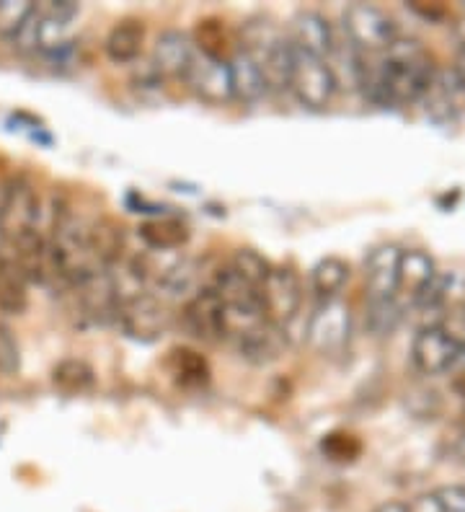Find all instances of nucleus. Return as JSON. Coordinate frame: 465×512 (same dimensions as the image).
I'll use <instances>...</instances> for the list:
<instances>
[{
  "label": "nucleus",
  "instance_id": "20",
  "mask_svg": "<svg viewBox=\"0 0 465 512\" xmlns=\"http://www.w3.org/2000/svg\"><path fill=\"white\" fill-rule=\"evenodd\" d=\"M140 238L145 241L150 251H176L186 244L189 231L181 220L174 218H158L150 223L140 225Z\"/></svg>",
  "mask_w": 465,
  "mask_h": 512
},
{
  "label": "nucleus",
  "instance_id": "3",
  "mask_svg": "<svg viewBox=\"0 0 465 512\" xmlns=\"http://www.w3.org/2000/svg\"><path fill=\"white\" fill-rule=\"evenodd\" d=\"M290 91L308 109H316L318 112V109L331 107V101H334L336 91H339V83H336V75L331 70L329 60L292 47Z\"/></svg>",
  "mask_w": 465,
  "mask_h": 512
},
{
  "label": "nucleus",
  "instance_id": "25",
  "mask_svg": "<svg viewBox=\"0 0 465 512\" xmlns=\"http://www.w3.org/2000/svg\"><path fill=\"white\" fill-rule=\"evenodd\" d=\"M31 11H34V3H26V0H3L0 3V34L6 39H13L21 32V26L29 21Z\"/></svg>",
  "mask_w": 465,
  "mask_h": 512
},
{
  "label": "nucleus",
  "instance_id": "17",
  "mask_svg": "<svg viewBox=\"0 0 465 512\" xmlns=\"http://www.w3.org/2000/svg\"><path fill=\"white\" fill-rule=\"evenodd\" d=\"M437 272H440V269H437V264H434V259L427 251H403L401 264H398V295H406L409 303H414V300L429 288V282L434 280Z\"/></svg>",
  "mask_w": 465,
  "mask_h": 512
},
{
  "label": "nucleus",
  "instance_id": "32",
  "mask_svg": "<svg viewBox=\"0 0 465 512\" xmlns=\"http://www.w3.org/2000/svg\"><path fill=\"white\" fill-rule=\"evenodd\" d=\"M375 512H406V502H398V500L383 502V505L375 507Z\"/></svg>",
  "mask_w": 465,
  "mask_h": 512
},
{
  "label": "nucleus",
  "instance_id": "23",
  "mask_svg": "<svg viewBox=\"0 0 465 512\" xmlns=\"http://www.w3.org/2000/svg\"><path fill=\"white\" fill-rule=\"evenodd\" d=\"M228 267L233 269V272H236L241 280H246L248 285H254L256 290H261V285H264V280L269 277V272H272L274 264H269L267 259L259 254V251L238 249L236 254L230 256Z\"/></svg>",
  "mask_w": 465,
  "mask_h": 512
},
{
  "label": "nucleus",
  "instance_id": "31",
  "mask_svg": "<svg viewBox=\"0 0 465 512\" xmlns=\"http://www.w3.org/2000/svg\"><path fill=\"white\" fill-rule=\"evenodd\" d=\"M447 373H450V378H453V386L458 388L460 394H463L465 391V350L460 352V357L455 360V365L447 370Z\"/></svg>",
  "mask_w": 465,
  "mask_h": 512
},
{
  "label": "nucleus",
  "instance_id": "18",
  "mask_svg": "<svg viewBox=\"0 0 465 512\" xmlns=\"http://www.w3.org/2000/svg\"><path fill=\"white\" fill-rule=\"evenodd\" d=\"M145 44V26L143 21L124 19L114 26L109 37L104 42L106 57L117 65H130L135 63Z\"/></svg>",
  "mask_w": 465,
  "mask_h": 512
},
{
  "label": "nucleus",
  "instance_id": "21",
  "mask_svg": "<svg viewBox=\"0 0 465 512\" xmlns=\"http://www.w3.org/2000/svg\"><path fill=\"white\" fill-rule=\"evenodd\" d=\"M349 280V264L339 256H326L316 267L310 269V288L318 298L331 300L339 295V290L347 285Z\"/></svg>",
  "mask_w": 465,
  "mask_h": 512
},
{
  "label": "nucleus",
  "instance_id": "36",
  "mask_svg": "<svg viewBox=\"0 0 465 512\" xmlns=\"http://www.w3.org/2000/svg\"><path fill=\"white\" fill-rule=\"evenodd\" d=\"M460 32H463V37H465V19H463V24H460Z\"/></svg>",
  "mask_w": 465,
  "mask_h": 512
},
{
  "label": "nucleus",
  "instance_id": "37",
  "mask_svg": "<svg viewBox=\"0 0 465 512\" xmlns=\"http://www.w3.org/2000/svg\"><path fill=\"white\" fill-rule=\"evenodd\" d=\"M460 396H463V414H465V391H463V394H460Z\"/></svg>",
  "mask_w": 465,
  "mask_h": 512
},
{
  "label": "nucleus",
  "instance_id": "15",
  "mask_svg": "<svg viewBox=\"0 0 465 512\" xmlns=\"http://www.w3.org/2000/svg\"><path fill=\"white\" fill-rule=\"evenodd\" d=\"M292 47L308 52V55L329 60L336 47V34L329 19L318 11H303L292 21Z\"/></svg>",
  "mask_w": 465,
  "mask_h": 512
},
{
  "label": "nucleus",
  "instance_id": "4",
  "mask_svg": "<svg viewBox=\"0 0 465 512\" xmlns=\"http://www.w3.org/2000/svg\"><path fill=\"white\" fill-rule=\"evenodd\" d=\"M341 29L349 44L360 52H385L401 37L391 13L370 3H354L341 16Z\"/></svg>",
  "mask_w": 465,
  "mask_h": 512
},
{
  "label": "nucleus",
  "instance_id": "30",
  "mask_svg": "<svg viewBox=\"0 0 465 512\" xmlns=\"http://www.w3.org/2000/svg\"><path fill=\"white\" fill-rule=\"evenodd\" d=\"M406 512H447L442 500L437 497V492H427V494H419L414 500L406 505Z\"/></svg>",
  "mask_w": 465,
  "mask_h": 512
},
{
  "label": "nucleus",
  "instance_id": "6",
  "mask_svg": "<svg viewBox=\"0 0 465 512\" xmlns=\"http://www.w3.org/2000/svg\"><path fill=\"white\" fill-rule=\"evenodd\" d=\"M181 81L189 86L194 96L212 107H223L233 99V83H230L228 60H217V57L205 55V52H194L192 63L186 68Z\"/></svg>",
  "mask_w": 465,
  "mask_h": 512
},
{
  "label": "nucleus",
  "instance_id": "26",
  "mask_svg": "<svg viewBox=\"0 0 465 512\" xmlns=\"http://www.w3.org/2000/svg\"><path fill=\"white\" fill-rule=\"evenodd\" d=\"M171 365H174V373L179 375L184 383H202L207 378V365L205 360L197 355V352L189 350H176L171 352Z\"/></svg>",
  "mask_w": 465,
  "mask_h": 512
},
{
  "label": "nucleus",
  "instance_id": "35",
  "mask_svg": "<svg viewBox=\"0 0 465 512\" xmlns=\"http://www.w3.org/2000/svg\"><path fill=\"white\" fill-rule=\"evenodd\" d=\"M8 249V233H6V225H3V218H0V254Z\"/></svg>",
  "mask_w": 465,
  "mask_h": 512
},
{
  "label": "nucleus",
  "instance_id": "27",
  "mask_svg": "<svg viewBox=\"0 0 465 512\" xmlns=\"http://www.w3.org/2000/svg\"><path fill=\"white\" fill-rule=\"evenodd\" d=\"M21 370V347L11 326L0 324V375H16Z\"/></svg>",
  "mask_w": 465,
  "mask_h": 512
},
{
  "label": "nucleus",
  "instance_id": "24",
  "mask_svg": "<svg viewBox=\"0 0 465 512\" xmlns=\"http://www.w3.org/2000/svg\"><path fill=\"white\" fill-rule=\"evenodd\" d=\"M403 316V308L398 300H378V303H367L365 326L375 337H388L398 326Z\"/></svg>",
  "mask_w": 465,
  "mask_h": 512
},
{
  "label": "nucleus",
  "instance_id": "28",
  "mask_svg": "<svg viewBox=\"0 0 465 512\" xmlns=\"http://www.w3.org/2000/svg\"><path fill=\"white\" fill-rule=\"evenodd\" d=\"M434 326H440L447 337L453 339V342H458L465 350V303L447 308V311L440 316V321H437Z\"/></svg>",
  "mask_w": 465,
  "mask_h": 512
},
{
  "label": "nucleus",
  "instance_id": "19",
  "mask_svg": "<svg viewBox=\"0 0 465 512\" xmlns=\"http://www.w3.org/2000/svg\"><path fill=\"white\" fill-rule=\"evenodd\" d=\"M26 306H29V282L6 249L0 254V311L19 316Z\"/></svg>",
  "mask_w": 465,
  "mask_h": 512
},
{
  "label": "nucleus",
  "instance_id": "7",
  "mask_svg": "<svg viewBox=\"0 0 465 512\" xmlns=\"http://www.w3.org/2000/svg\"><path fill=\"white\" fill-rule=\"evenodd\" d=\"M259 293L267 319L277 326L290 324L303 306V282L290 267H272Z\"/></svg>",
  "mask_w": 465,
  "mask_h": 512
},
{
  "label": "nucleus",
  "instance_id": "2",
  "mask_svg": "<svg viewBox=\"0 0 465 512\" xmlns=\"http://www.w3.org/2000/svg\"><path fill=\"white\" fill-rule=\"evenodd\" d=\"M114 321L135 342H155L168 331L174 313L166 300H161L158 295L148 293V290H132V293H122L119 298Z\"/></svg>",
  "mask_w": 465,
  "mask_h": 512
},
{
  "label": "nucleus",
  "instance_id": "14",
  "mask_svg": "<svg viewBox=\"0 0 465 512\" xmlns=\"http://www.w3.org/2000/svg\"><path fill=\"white\" fill-rule=\"evenodd\" d=\"M86 249L91 262L99 269L112 272L124 259V231L112 218H99L88 223Z\"/></svg>",
  "mask_w": 465,
  "mask_h": 512
},
{
  "label": "nucleus",
  "instance_id": "1",
  "mask_svg": "<svg viewBox=\"0 0 465 512\" xmlns=\"http://www.w3.org/2000/svg\"><path fill=\"white\" fill-rule=\"evenodd\" d=\"M437 70L419 39L398 37L375 68L367 65L362 91L383 104H416L432 88Z\"/></svg>",
  "mask_w": 465,
  "mask_h": 512
},
{
  "label": "nucleus",
  "instance_id": "29",
  "mask_svg": "<svg viewBox=\"0 0 465 512\" xmlns=\"http://www.w3.org/2000/svg\"><path fill=\"white\" fill-rule=\"evenodd\" d=\"M437 497H440L447 512H465V487L437 489Z\"/></svg>",
  "mask_w": 465,
  "mask_h": 512
},
{
  "label": "nucleus",
  "instance_id": "34",
  "mask_svg": "<svg viewBox=\"0 0 465 512\" xmlns=\"http://www.w3.org/2000/svg\"><path fill=\"white\" fill-rule=\"evenodd\" d=\"M455 456H458L460 463H465V432L458 438V443H455Z\"/></svg>",
  "mask_w": 465,
  "mask_h": 512
},
{
  "label": "nucleus",
  "instance_id": "22",
  "mask_svg": "<svg viewBox=\"0 0 465 512\" xmlns=\"http://www.w3.org/2000/svg\"><path fill=\"white\" fill-rule=\"evenodd\" d=\"M52 383L60 388L62 394L78 396L91 391L93 383H96V373L88 363L83 360H62V363L55 365L52 370Z\"/></svg>",
  "mask_w": 465,
  "mask_h": 512
},
{
  "label": "nucleus",
  "instance_id": "16",
  "mask_svg": "<svg viewBox=\"0 0 465 512\" xmlns=\"http://www.w3.org/2000/svg\"><path fill=\"white\" fill-rule=\"evenodd\" d=\"M230 83H233V99L243 101V104H256L269 94L267 78L261 70L259 60L248 50L238 47L233 55L228 57Z\"/></svg>",
  "mask_w": 465,
  "mask_h": 512
},
{
  "label": "nucleus",
  "instance_id": "10",
  "mask_svg": "<svg viewBox=\"0 0 465 512\" xmlns=\"http://www.w3.org/2000/svg\"><path fill=\"white\" fill-rule=\"evenodd\" d=\"M39 200H42L39 192L24 176L13 179L3 189V197H0V218H3V225H6L8 238L21 231H37Z\"/></svg>",
  "mask_w": 465,
  "mask_h": 512
},
{
  "label": "nucleus",
  "instance_id": "9",
  "mask_svg": "<svg viewBox=\"0 0 465 512\" xmlns=\"http://www.w3.org/2000/svg\"><path fill=\"white\" fill-rule=\"evenodd\" d=\"M463 347L447 337L440 326H422L411 342V363L422 375H442L453 368Z\"/></svg>",
  "mask_w": 465,
  "mask_h": 512
},
{
  "label": "nucleus",
  "instance_id": "12",
  "mask_svg": "<svg viewBox=\"0 0 465 512\" xmlns=\"http://www.w3.org/2000/svg\"><path fill=\"white\" fill-rule=\"evenodd\" d=\"M230 342L236 344V352L246 363L269 365L285 352L287 339L282 326L272 324V321H261V324L251 326V329L233 337Z\"/></svg>",
  "mask_w": 465,
  "mask_h": 512
},
{
  "label": "nucleus",
  "instance_id": "33",
  "mask_svg": "<svg viewBox=\"0 0 465 512\" xmlns=\"http://www.w3.org/2000/svg\"><path fill=\"white\" fill-rule=\"evenodd\" d=\"M455 73H458L460 81L465 83V44H463V50L458 52V60H455Z\"/></svg>",
  "mask_w": 465,
  "mask_h": 512
},
{
  "label": "nucleus",
  "instance_id": "5",
  "mask_svg": "<svg viewBox=\"0 0 465 512\" xmlns=\"http://www.w3.org/2000/svg\"><path fill=\"white\" fill-rule=\"evenodd\" d=\"M352 337V308L339 298L323 300L316 311L310 313L305 326V339L310 350L321 355H339Z\"/></svg>",
  "mask_w": 465,
  "mask_h": 512
},
{
  "label": "nucleus",
  "instance_id": "8",
  "mask_svg": "<svg viewBox=\"0 0 465 512\" xmlns=\"http://www.w3.org/2000/svg\"><path fill=\"white\" fill-rule=\"evenodd\" d=\"M181 321L186 331L199 342H223L228 339V326H225L223 303L212 288H202L194 298H189L181 308Z\"/></svg>",
  "mask_w": 465,
  "mask_h": 512
},
{
  "label": "nucleus",
  "instance_id": "11",
  "mask_svg": "<svg viewBox=\"0 0 465 512\" xmlns=\"http://www.w3.org/2000/svg\"><path fill=\"white\" fill-rule=\"evenodd\" d=\"M403 249L396 244L375 246L365 262V298L367 303L398 300V264Z\"/></svg>",
  "mask_w": 465,
  "mask_h": 512
},
{
  "label": "nucleus",
  "instance_id": "13",
  "mask_svg": "<svg viewBox=\"0 0 465 512\" xmlns=\"http://www.w3.org/2000/svg\"><path fill=\"white\" fill-rule=\"evenodd\" d=\"M194 52H197V47L189 39V34L179 32V29H163L153 44L155 73L166 75V78H184Z\"/></svg>",
  "mask_w": 465,
  "mask_h": 512
}]
</instances>
